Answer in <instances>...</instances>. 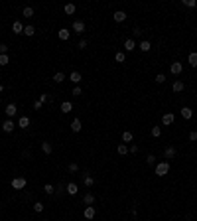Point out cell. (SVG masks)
Wrapping results in <instances>:
<instances>
[{"label": "cell", "instance_id": "cell-3", "mask_svg": "<svg viewBox=\"0 0 197 221\" xmlns=\"http://www.w3.org/2000/svg\"><path fill=\"white\" fill-rule=\"evenodd\" d=\"M169 71H172V75H175V77H178V75L183 71V65H182L179 61H173L172 65H169Z\"/></svg>", "mask_w": 197, "mask_h": 221}, {"label": "cell", "instance_id": "cell-5", "mask_svg": "<svg viewBox=\"0 0 197 221\" xmlns=\"http://www.w3.org/2000/svg\"><path fill=\"white\" fill-rule=\"evenodd\" d=\"M122 47H124V51H134L138 46H136V42L132 40V38H128V40H124V46Z\"/></svg>", "mask_w": 197, "mask_h": 221}, {"label": "cell", "instance_id": "cell-10", "mask_svg": "<svg viewBox=\"0 0 197 221\" xmlns=\"http://www.w3.org/2000/svg\"><path fill=\"white\" fill-rule=\"evenodd\" d=\"M59 109H61L63 115H67V113H71V111H73V103H71V101H63Z\"/></svg>", "mask_w": 197, "mask_h": 221}, {"label": "cell", "instance_id": "cell-41", "mask_svg": "<svg viewBox=\"0 0 197 221\" xmlns=\"http://www.w3.org/2000/svg\"><path fill=\"white\" fill-rule=\"evenodd\" d=\"M164 81H166V75H164V73H158V75H156V83L162 85Z\"/></svg>", "mask_w": 197, "mask_h": 221}, {"label": "cell", "instance_id": "cell-19", "mask_svg": "<svg viewBox=\"0 0 197 221\" xmlns=\"http://www.w3.org/2000/svg\"><path fill=\"white\" fill-rule=\"evenodd\" d=\"M124 20H126V12H122V10H116V12H114V22H124Z\"/></svg>", "mask_w": 197, "mask_h": 221}, {"label": "cell", "instance_id": "cell-36", "mask_svg": "<svg viewBox=\"0 0 197 221\" xmlns=\"http://www.w3.org/2000/svg\"><path fill=\"white\" fill-rule=\"evenodd\" d=\"M67 170L71 172V174H75V172H79V164H77V162H71V164L67 166Z\"/></svg>", "mask_w": 197, "mask_h": 221}, {"label": "cell", "instance_id": "cell-50", "mask_svg": "<svg viewBox=\"0 0 197 221\" xmlns=\"http://www.w3.org/2000/svg\"><path fill=\"white\" fill-rule=\"evenodd\" d=\"M2 91H4V87H2V85H0V93H2Z\"/></svg>", "mask_w": 197, "mask_h": 221}, {"label": "cell", "instance_id": "cell-4", "mask_svg": "<svg viewBox=\"0 0 197 221\" xmlns=\"http://www.w3.org/2000/svg\"><path fill=\"white\" fill-rule=\"evenodd\" d=\"M4 113H6V117L12 118V117H16V113H18V107H16L14 103H8L6 109H4Z\"/></svg>", "mask_w": 197, "mask_h": 221}, {"label": "cell", "instance_id": "cell-13", "mask_svg": "<svg viewBox=\"0 0 197 221\" xmlns=\"http://www.w3.org/2000/svg\"><path fill=\"white\" fill-rule=\"evenodd\" d=\"M81 128H83L81 118H73V122H71V130H73V132H81Z\"/></svg>", "mask_w": 197, "mask_h": 221}, {"label": "cell", "instance_id": "cell-7", "mask_svg": "<svg viewBox=\"0 0 197 221\" xmlns=\"http://www.w3.org/2000/svg\"><path fill=\"white\" fill-rule=\"evenodd\" d=\"M14 128H16V125H14V121H10V118L2 122V130L4 132H14Z\"/></svg>", "mask_w": 197, "mask_h": 221}, {"label": "cell", "instance_id": "cell-39", "mask_svg": "<svg viewBox=\"0 0 197 221\" xmlns=\"http://www.w3.org/2000/svg\"><path fill=\"white\" fill-rule=\"evenodd\" d=\"M146 162L150 164V166H156V156H154V154H148V156H146Z\"/></svg>", "mask_w": 197, "mask_h": 221}, {"label": "cell", "instance_id": "cell-42", "mask_svg": "<svg viewBox=\"0 0 197 221\" xmlns=\"http://www.w3.org/2000/svg\"><path fill=\"white\" fill-rule=\"evenodd\" d=\"M22 158H24V160H30V158H32V150H24V152H22Z\"/></svg>", "mask_w": 197, "mask_h": 221}, {"label": "cell", "instance_id": "cell-44", "mask_svg": "<svg viewBox=\"0 0 197 221\" xmlns=\"http://www.w3.org/2000/svg\"><path fill=\"white\" fill-rule=\"evenodd\" d=\"M40 101H41V103H47V101H49V95H47V93H41V95H40Z\"/></svg>", "mask_w": 197, "mask_h": 221}, {"label": "cell", "instance_id": "cell-37", "mask_svg": "<svg viewBox=\"0 0 197 221\" xmlns=\"http://www.w3.org/2000/svg\"><path fill=\"white\" fill-rule=\"evenodd\" d=\"M34 211H36V213H41V211H44V203H41V201H36V203H34Z\"/></svg>", "mask_w": 197, "mask_h": 221}, {"label": "cell", "instance_id": "cell-27", "mask_svg": "<svg viewBox=\"0 0 197 221\" xmlns=\"http://www.w3.org/2000/svg\"><path fill=\"white\" fill-rule=\"evenodd\" d=\"M65 73H63V71H57L55 75H53V81H55V83H63V81H65Z\"/></svg>", "mask_w": 197, "mask_h": 221}, {"label": "cell", "instance_id": "cell-32", "mask_svg": "<svg viewBox=\"0 0 197 221\" xmlns=\"http://www.w3.org/2000/svg\"><path fill=\"white\" fill-rule=\"evenodd\" d=\"M114 59H116V61H118V63H124V59H126L124 51H116V53H114Z\"/></svg>", "mask_w": 197, "mask_h": 221}, {"label": "cell", "instance_id": "cell-30", "mask_svg": "<svg viewBox=\"0 0 197 221\" xmlns=\"http://www.w3.org/2000/svg\"><path fill=\"white\" fill-rule=\"evenodd\" d=\"M22 14H24V18H34V8L32 6H26L22 10Z\"/></svg>", "mask_w": 197, "mask_h": 221}, {"label": "cell", "instance_id": "cell-35", "mask_svg": "<svg viewBox=\"0 0 197 221\" xmlns=\"http://www.w3.org/2000/svg\"><path fill=\"white\" fill-rule=\"evenodd\" d=\"M10 59H8V53H0V65H8Z\"/></svg>", "mask_w": 197, "mask_h": 221}, {"label": "cell", "instance_id": "cell-46", "mask_svg": "<svg viewBox=\"0 0 197 221\" xmlns=\"http://www.w3.org/2000/svg\"><path fill=\"white\" fill-rule=\"evenodd\" d=\"M128 152H130V154H136V152H138V146H136V144H130Z\"/></svg>", "mask_w": 197, "mask_h": 221}, {"label": "cell", "instance_id": "cell-21", "mask_svg": "<svg viewBox=\"0 0 197 221\" xmlns=\"http://www.w3.org/2000/svg\"><path fill=\"white\" fill-rule=\"evenodd\" d=\"M57 36H59V40H69V38H71V32H69L67 28H61L59 32H57Z\"/></svg>", "mask_w": 197, "mask_h": 221}, {"label": "cell", "instance_id": "cell-8", "mask_svg": "<svg viewBox=\"0 0 197 221\" xmlns=\"http://www.w3.org/2000/svg\"><path fill=\"white\" fill-rule=\"evenodd\" d=\"M69 81L77 85V83H81V81H83V75L79 73V71H71V75H69Z\"/></svg>", "mask_w": 197, "mask_h": 221}, {"label": "cell", "instance_id": "cell-38", "mask_svg": "<svg viewBox=\"0 0 197 221\" xmlns=\"http://www.w3.org/2000/svg\"><path fill=\"white\" fill-rule=\"evenodd\" d=\"M183 6H187V8H195V6H197V0H183Z\"/></svg>", "mask_w": 197, "mask_h": 221}, {"label": "cell", "instance_id": "cell-14", "mask_svg": "<svg viewBox=\"0 0 197 221\" xmlns=\"http://www.w3.org/2000/svg\"><path fill=\"white\" fill-rule=\"evenodd\" d=\"M172 89H173V93H182V91L185 89V85H183V81L175 79V81H173V85H172Z\"/></svg>", "mask_w": 197, "mask_h": 221}, {"label": "cell", "instance_id": "cell-17", "mask_svg": "<svg viewBox=\"0 0 197 221\" xmlns=\"http://www.w3.org/2000/svg\"><path fill=\"white\" fill-rule=\"evenodd\" d=\"M179 113H182L183 118H191V117H193V109H191V107H182V111H179Z\"/></svg>", "mask_w": 197, "mask_h": 221}, {"label": "cell", "instance_id": "cell-23", "mask_svg": "<svg viewBox=\"0 0 197 221\" xmlns=\"http://www.w3.org/2000/svg\"><path fill=\"white\" fill-rule=\"evenodd\" d=\"M132 140H134V134H132L130 130H124V132H122V142H132Z\"/></svg>", "mask_w": 197, "mask_h": 221}, {"label": "cell", "instance_id": "cell-45", "mask_svg": "<svg viewBox=\"0 0 197 221\" xmlns=\"http://www.w3.org/2000/svg\"><path fill=\"white\" fill-rule=\"evenodd\" d=\"M189 140H191V142H195V140H197V130H191L189 132Z\"/></svg>", "mask_w": 197, "mask_h": 221}, {"label": "cell", "instance_id": "cell-6", "mask_svg": "<svg viewBox=\"0 0 197 221\" xmlns=\"http://www.w3.org/2000/svg\"><path fill=\"white\" fill-rule=\"evenodd\" d=\"M73 32H77V34H83L85 32V22L83 20H75V22H73Z\"/></svg>", "mask_w": 197, "mask_h": 221}, {"label": "cell", "instance_id": "cell-29", "mask_svg": "<svg viewBox=\"0 0 197 221\" xmlns=\"http://www.w3.org/2000/svg\"><path fill=\"white\" fill-rule=\"evenodd\" d=\"M116 152H118L120 156H124V154H128V146H126L124 142L122 144H118V146H116Z\"/></svg>", "mask_w": 197, "mask_h": 221}, {"label": "cell", "instance_id": "cell-25", "mask_svg": "<svg viewBox=\"0 0 197 221\" xmlns=\"http://www.w3.org/2000/svg\"><path fill=\"white\" fill-rule=\"evenodd\" d=\"M12 32H14V34H24V24L14 22V24H12Z\"/></svg>", "mask_w": 197, "mask_h": 221}, {"label": "cell", "instance_id": "cell-31", "mask_svg": "<svg viewBox=\"0 0 197 221\" xmlns=\"http://www.w3.org/2000/svg\"><path fill=\"white\" fill-rule=\"evenodd\" d=\"M34 34H36L34 26H24V36H34Z\"/></svg>", "mask_w": 197, "mask_h": 221}, {"label": "cell", "instance_id": "cell-1", "mask_svg": "<svg viewBox=\"0 0 197 221\" xmlns=\"http://www.w3.org/2000/svg\"><path fill=\"white\" fill-rule=\"evenodd\" d=\"M168 172H169V162H158L156 168H154V174L160 176V178H164Z\"/></svg>", "mask_w": 197, "mask_h": 221}, {"label": "cell", "instance_id": "cell-16", "mask_svg": "<svg viewBox=\"0 0 197 221\" xmlns=\"http://www.w3.org/2000/svg\"><path fill=\"white\" fill-rule=\"evenodd\" d=\"M65 190H67V193H69V196H77V192H79V188H77V184H73V182H69V184H67V188H65Z\"/></svg>", "mask_w": 197, "mask_h": 221}, {"label": "cell", "instance_id": "cell-9", "mask_svg": "<svg viewBox=\"0 0 197 221\" xmlns=\"http://www.w3.org/2000/svg\"><path fill=\"white\" fill-rule=\"evenodd\" d=\"M138 50H140V51H144V53H148V51L152 50V44H150L148 40H142L140 44H138Z\"/></svg>", "mask_w": 197, "mask_h": 221}, {"label": "cell", "instance_id": "cell-24", "mask_svg": "<svg viewBox=\"0 0 197 221\" xmlns=\"http://www.w3.org/2000/svg\"><path fill=\"white\" fill-rule=\"evenodd\" d=\"M18 126H20V128H28V126H30V118H28V117H20V118H18Z\"/></svg>", "mask_w": 197, "mask_h": 221}, {"label": "cell", "instance_id": "cell-20", "mask_svg": "<svg viewBox=\"0 0 197 221\" xmlns=\"http://www.w3.org/2000/svg\"><path fill=\"white\" fill-rule=\"evenodd\" d=\"M83 184L87 186V188H93V184H95L93 176H91V174H83Z\"/></svg>", "mask_w": 197, "mask_h": 221}, {"label": "cell", "instance_id": "cell-33", "mask_svg": "<svg viewBox=\"0 0 197 221\" xmlns=\"http://www.w3.org/2000/svg\"><path fill=\"white\" fill-rule=\"evenodd\" d=\"M44 192L47 193V196H53V193H55V188H53L51 184H45L44 186Z\"/></svg>", "mask_w": 197, "mask_h": 221}, {"label": "cell", "instance_id": "cell-2", "mask_svg": "<svg viewBox=\"0 0 197 221\" xmlns=\"http://www.w3.org/2000/svg\"><path fill=\"white\" fill-rule=\"evenodd\" d=\"M26 184H28V180L22 178V176H20V178H14V180H12V188H14V190H24Z\"/></svg>", "mask_w": 197, "mask_h": 221}, {"label": "cell", "instance_id": "cell-51", "mask_svg": "<svg viewBox=\"0 0 197 221\" xmlns=\"http://www.w3.org/2000/svg\"><path fill=\"white\" fill-rule=\"evenodd\" d=\"M44 221H49V219H44Z\"/></svg>", "mask_w": 197, "mask_h": 221}, {"label": "cell", "instance_id": "cell-48", "mask_svg": "<svg viewBox=\"0 0 197 221\" xmlns=\"http://www.w3.org/2000/svg\"><path fill=\"white\" fill-rule=\"evenodd\" d=\"M8 51V46L6 44H0V53H6Z\"/></svg>", "mask_w": 197, "mask_h": 221}, {"label": "cell", "instance_id": "cell-22", "mask_svg": "<svg viewBox=\"0 0 197 221\" xmlns=\"http://www.w3.org/2000/svg\"><path fill=\"white\" fill-rule=\"evenodd\" d=\"M75 10H77V6H75V4H65V6H63V12H65L67 16L75 14Z\"/></svg>", "mask_w": 197, "mask_h": 221}, {"label": "cell", "instance_id": "cell-43", "mask_svg": "<svg viewBox=\"0 0 197 221\" xmlns=\"http://www.w3.org/2000/svg\"><path fill=\"white\" fill-rule=\"evenodd\" d=\"M77 47H79V50H85V47H87V40H85V38H83V40H81V42H79V44H77Z\"/></svg>", "mask_w": 197, "mask_h": 221}, {"label": "cell", "instance_id": "cell-26", "mask_svg": "<svg viewBox=\"0 0 197 221\" xmlns=\"http://www.w3.org/2000/svg\"><path fill=\"white\" fill-rule=\"evenodd\" d=\"M187 61H189V65H191V67H197V51H191V53H189Z\"/></svg>", "mask_w": 197, "mask_h": 221}, {"label": "cell", "instance_id": "cell-47", "mask_svg": "<svg viewBox=\"0 0 197 221\" xmlns=\"http://www.w3.org/2000/svg\"><path fill=\"white\" fill-rule=\"evenodd\" d=\"M132 34H134V36L138 38V36H142V30H140V28H138V26H136V28H134V30H132Z\"/></svg>", "mask_w": 197, "mask_h": 221}, {"label": "cell", "instance_id": "cell-28", "mask_svg": "<svg viewBox=\"0 0 197 221\" xmlns=\"http://www.w3.org/2000/svg\"><path fill=\"white\" fill-rule=\"evenodd\" d=\"M41 150H44V154H51L53 152L51 142H41Z\"/></svg>", "mask_w": 197, "mask_h": 221}, {"label": "cell", "instance_id": "cell-40", "mask_svg": "<svg viewBox=\"0 0 197 221\" xmlns=\"http://www.w3.org/2000/svg\"><path fill=\"white\" fill-rule=\"evenodd\" d=\"M81 95H83V89L79 87V85H77V87H73V97H81Z\"/></svg>", "mask_w": 197, "mask_h": 221}, {"label": "cell", "instance_id": "cell-18", "mask_svg": "<svg viewBox=\"0 0 197 221\" xmlns=\"http://www.w3.org/2000/svg\"><path fill=\"white\" fill-rule=\"evenodd\" d=\"M83 203H85V206H93V203H95V196H93L91 192L83 196Z\"/></svg>", "mask_w": 197, "mask_h": 221}, {"label": "cell", "instance_id": "cell-49", "mask_svg": "<svg viewBox=\"0 0 197 221\" xmlns=\"http://www.w3.org/2000/svg\"><path fill=\"white\" fill-rule=\"evenodd\" d=\"M41 105H44V103H41L40 99H38V101H34V109H41Z\"/></svg>", "mask_w": 197, "mask_h": 221}, {"label": "cell", "instance_id": "cell-12", "mask_svg": "<svg viewBox=\"0 0 197 221\" xmlns=\"http://www.w3.org/2000/svg\"><path fill=\"white\" fill-rule=\"evenodd\" d=\"M83 217L85 219H93L95 217V207L93 206H87V207L83 209Z\"/></svg>", "mask_w": 197, "mask_h": 221}, {"label": "cell", "instance_id": "cell-11", "mask_svg": "<svg viewBox=\"0 0 197 221\" xmlns=\"http://www.w3.org/2000/svg\"><path fill=\"white\" fill-rule=\"evenodd\" d=\"M178 156V150H175V146H168L166 150H164V158H175Z\"/></svg>", "mask_w": 197, "mask_h": 221}, {"label": "cell", "instance_id": "cell-34", "mask_svg": "<svg viewBox=\"0 0 197 221\" xmlns=\"http://www.w3.org/2000/svg\"><path fill=\"white\" fill-rule=\"evenodd\" d=\"M152 136H154V138L162 136V126H152Z\"/></svg>", "mask_w": 197, "mask_h": 221}, {"label": "cell", "instance_id": "cell-15", "mask_svg": "<svg viewBox=\"0 0 197 221\" xmlns=\"http://www.w3.org/2000/svg\"><path fill=\"white\" fill-rule=\"evenodd\" d=\"M172 122H173V115H172V113H166V115L162 117V125L164 126H169Z\"/></svg>", "mask_w": 197, "mask_h": 221}]
</instances>
